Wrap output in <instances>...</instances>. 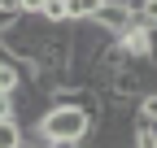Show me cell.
I'll return each instance as SVG.
<instances>
[{"label": "cell", "mask_w": 157, "mask_h": 148, "mask_svg": "<svg viewBox=\"0 0 157 148\" xmlns=\"http://www.w3.org/2000/svg\"><path fill=\"white\" fill-rule=\"evenodd\" d=\"M92 131H96V122L83 113V109H74L70 96L61 91V96H52L48 113L39 118V126L26 135V144H39V139H74V144H87Z\"/></svg>", "instance_id": "1"}, {"label": "cell", "mask_w": 157, "mask_h": 148, "mask_svg": "<svg viewBox=\"0 0 157 148\" xmlns=\"http://www.w3.org/2000/svg\"><path fill=\"white\" fill-rule=\"evenodd\" d=\"M131 126H157V91H144V96L135 100Z\"/></svg>", "instance_id": "2"}, {"label": "cell", "mask_w": 157, "mask_h": 148, "mask_svg": "<svg viewBox=\"0 0 157 148\" xmlns=\"http://www.w3.org/2000/svg\"><path fill=\"white\" fill-rule=\"evenodd\" d=\"M131 26H157V0H127Z\"/></svg>", "instance_id": "3"}, {"label": "cell", "mask_w": 157, "mask_h": 148, "mask_svg": "<svg viewBox=\"0 0 157 148\" xmlns=\"http://www.w3.org/2000/svg\"><path fill=\"white\" fill-rule=\"evenodd\" d=\"M0 148H26V131L17 118H0Z\"/></svg>", "instance_id": "4"}, {"label": "cell", "mask_w": 157, "mask_h": 148, "mask_svg": "<svg viewBox=\"0 0 157 148\" xmlns=\"http://www.w3.org/2000/svg\"><path fill=\"white\" fill-rule=\"evenodd\" d=\"M39 17H44L48 26H61L66 22V0H44V5H39Z\"/></svg>", "instance_id": "5"}, {"label": "cell", "mask_w": 157, "mask_h": 148, "mask_svg": "<svg viewBox=\"0 0 157 148\" xmlns=\"http://www.w3.org/2000/svg\"><path fill=\"white\" fill-rule=\"evenodd\" d=\"M17 17H22V5L17 0H0V35L17 26Z\"/></svg>", "instance_id": "6"}, {"label": "cell", "mask_w": 157, "mask_h": 148, "mask_svg": "<svg viewBox=\"0 0 157 148\" xmlns=\"http://www.w3.org/2000/svg\"><path fill=\"white\" fill-rule=\"evenodd\" d=\"M131 148H157V126H131Z\"/></svg>", "instance_id": "7"}, {"label": "cell", "mask_w": 157, "mask_h": 148, "mask_svg": "<svg viewBox=\"0 0 157 148\" xmlns=\"http://www.w3.org/2000/svg\"><path fill=\"white\" fill-rule=\"evenodd\" d=\"M0 118H17V96H0Z\"/></svg>", "instance_id": "8"}, {"label": "cell", "mask_w": 157, "mask_h": 148, "mask_svg": "<svg viewBox=\"0 0 157 148\" xmlns=\"http://www.w3.org/2000/svg\"><path fill=\"white\" fill-rule=\"evenodd\" d=\"M39 148H83V144H74V139H39Z\"/></svg>", "instance_id": "9"}, {"label": "cell", "mask_w": 157, "mask_h": 148, "mask_svg": "<svg viewBox=\"0 0 157 148\" xmlns=\"http://www.w3.org/2000/svg\"><path fill=\"white\" fill-rule=\"evenodd\" d=\"M26 148H39V144H26Z\"/></svg>", "instance_id": "10"}]
</instances>
